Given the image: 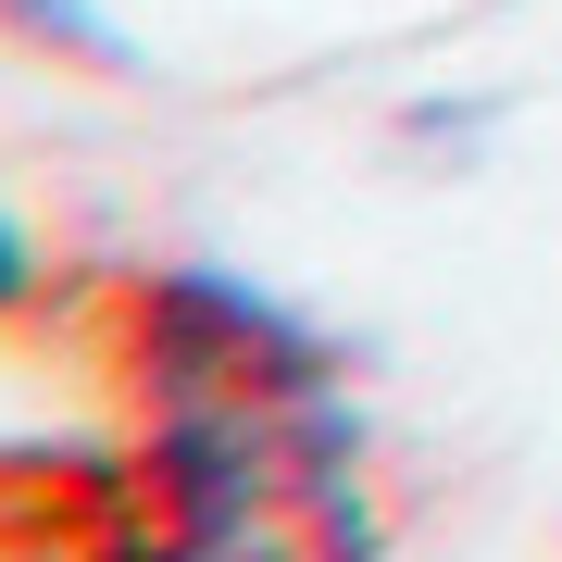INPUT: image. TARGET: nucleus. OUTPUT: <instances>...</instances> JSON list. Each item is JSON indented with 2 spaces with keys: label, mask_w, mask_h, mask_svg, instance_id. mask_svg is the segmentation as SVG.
Wrapping results in <instances>:
<instances>
[{
  "label": "nucleus",
  "mask_w": 562,
  "mask_h": 562,
  "mask_svg": "<svg viewBox=\"0 0 562 562\" xmlns=\"http://www.w3.org/2000/svg\"><path fill=\"white\" fill-rule=\"evenodd\" d=\"M0 562H188L176 487L138 438H0Z\"/></svg>",
  "instance_id": "obj_3"
},
{
  "label": "nucleus",
  "mask_w": 562,
  "mask_h": 562,
  "mask_svg": "<svg viewBox=\"0 0 562 562\" xmlns=\"http://www.w3.org/2000/svg\"><path fill=\"white\" fill-rule=\"evenodd\" d=\"M0 25H13V38H38V50H88V63H113V38L76 13V0H0Z\"/></svg>",
  "instance_id": "obj_5"
},
{
  "label": "nucleus",
  "mask_w": 562,
  "mask_h": 562,
  "mask_svg": "<svg viewBox=\"0 0 562 562\" xmlns=\"http://www.w3.org/2000/svg\"><path fill=\"white\" fill-rule=\"evenodd\" d=\"M63 301H50V262L25 250V225L0 213V325H50Z\"/></svg>",
  "instance_id": "obj_4"
},
{
  "label": "nucleus",
  "mask_w": 562,
  "mask_h": 562,
  "mask_svg": "<svg viewBox=\"0 0 562 562\" xmlns=\"http://www.w3.org/2000/svg\"><path fill=\"white\" fill-rule=\"evenodd\" d=\"M176 487V550L188 562H375V487H362L350 401H288V413H225V425H162L138 438Z\"/></svg>",
  "instance_id": "obj_2"
},
{
  "label": "nucleus",
  "mask_w": 562,
  "mask_h": 562,
  "mask_svg": "<svg viewBox=\"0 0 562 562\" xmlns=\"http://www.w3.org/2000/svg\"><path fill=\"white\" fill-rule=\"evenodd\" d=\"M50 325H63V350L113 387L125 438L338 401V350H325L288 301H262L250 276H213V262H113V276H88Z\"/></svg>",
  "instance_id": "obj_1"
}]
</instances>
